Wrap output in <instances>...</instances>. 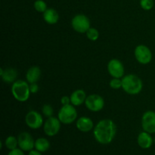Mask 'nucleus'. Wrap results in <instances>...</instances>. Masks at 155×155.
Masks as SVG:
<instances>
[{"mask_svg":"<svg viewBox=\"0 0 155 155\" xmlns=\"http://www.w3.org/2000/svg\"><path fill=\"white\" fill-rule=\"evenodd\" d=\"M42 114L45 115L47 117H52L53 113H54V110H53L52 107H51L50 104H44L42 106Z\"/></svg>","mask_w":155,"mask_h":155,"instance_id":"nucleus-24","label":"nucleus"},{"mask_svg":"<svg viewBox=\"0 0 155 155\" xmlns=\"http://www.w3.org/2000/svg\"><path fill=\"white\" fill-rule=\"evenodd\" d=\"M28 155H42L40 151H37V150H31V151L29 152Z\"/></svg>","mask_w":155,"mask_h":155,"instance_id":"nucleus-29","label":"nucleus"},{"mask_svg":"<svg viewBox=\"0 0 155 155\" xmlns=\"http://www.w3.org/2000/svg\"><path fill=\"white\" fill-rule=\"evenodd\" d=\"M142 126L144 131L152 134L155 133V112L148 110L145 112L142 118Z\"/></svg>","mask_w":155,"mask_h":155,"instance_id":"nucleus-8","label":"nucleus"},{"mask_svg":"<svg viewBox=\"0 0 155 155\" xmlns=\"http://www.w3.org/2000/svg\"><path fill=\"white\" fill-rule=\"evenodd\" d=\"M85 104L86 107L91 111L98 112L104 108V101L101 95L92 94L86 97Z\"/></svg>","mask_w":155,"mask_h":155,"instance_id":"nucleus-6","label":"nucleus"},{"mask_svg":"<svg viewBox=\"0 0 155 155\" xmlns=\"http://www.w3.org/2000/svg\"><path fill=\"white\" fill-rule=\"evenodd\" d=\"M39 86H38L36 83H31V84L30 85V90L31 93H36V92L39 91Z\"/></svg>","mask_w":155,"mask_h":155,"instance_id":"nucleus-26","label":"nucleus"},{"mask_svg":"<svg viewBox=\"0 0 155 155\" xmlns=\"http://www.w3.org/2000/svg\"><path fill=\"white\" fill-rule=\"evenodd\" d=\"M77 128L83 133H88L91 131L94 127L92 120L87 117H81L77 120Z\"/></svg>","mask_w":155,"mask_h":155,"instance_id":"nucleus-14","label":"nucleus"},{"mask_svg":"<svg viewBox=\"0 0 155 155\" xmlns=\"http://www.w3.org/2000/svg\"><path fill=\"white\" fill-rule=\"evenodd\" d=\"M135 57L142 64H149L152 60V53L150 48L145 45H139L135 49Z\"/></svg>","mask_w":155,"mask_h":155,"instance_id":"nucleus-7","label":"nucleus"},{"mask_svg":"<svg viewBox=\"0 0 155 155\" xmlns=\"http://www.w3.org/2000/svg\"><path fill=\"white\" fill-rule=\"evenodd\" d=\"M25 122L30 128L36 130V129L40 128L42 126L43 119H42V116L39 112L31 110L26 115Z\"/></svg>","mask_w":155,"mask_h":155,"instance_id":"nucleus-11","label":"nucleus"},{"mask_svg":"<svg viewBox=\"0 0 155 155\" xmlns=\"http://www.w3.org/2000/svg\"><path fill=\"white\" fill-rule=\"evenodd\" d=\"M58 118L64 124H71L77 120V111L73 104L63 105L58 114Z\"/></svg>","mask_w":155,"mask_h":155,"instance_id":"nucleus-4","label":"nucleus"},{"mask_svg":"<svg viewBox=\"0 0 155 155\" xmlns=\"http://www.w3.org/2000/svg\"><path fill=\"white\" fill-rule=\"evenodd\" d=\"M18 146L24 151H30L35 148V142L30 133L23 132L18 136Z\"/></svg>","mask_w":155,"mask_h":155,"instance_id":"nucleus-12","label":"nucleus"},{"mask_svg":"<svg viewBox=\"0 0 155 155\" xmlns=\"http://www.w3.org/2000/svg\"><path fill=\"white\" fill-rule=\"evenodd\" d=\"M107 71L114 78L120 79L124 75V64L117 59H111L107 64Z\"/></svg>","mask_w":155,"mask_h":155,"instance_id":"nucleus-10","label":"nucleus"},{"mask_svg":"<svg viewBox=\"0 0 155 155\" xmlns=\"http://www.w3.org/2000/svg\"><path fill=\"white\" fill-rule=\"evenodd\" d=\"M41 77V70L39 67L33 66L31 67L27 71L26 74V78L29 83H35L39 80Z\"/></svg>","mask_w":155,"mask_h":155,"instance_id":"nucleus-17","label":"nucleus"},{"mask_svg":"<svg viewBox=\"0 0 155 155\" xmlns=\"http://www.w3.org/2000/svg\"><path fill=\"white\" fill-rule=\"evenodd\" d=\"M73 29L77 33H84L90 28V21L84 15H77L73 18L71 21Z\"/></svg>","mask_w":155,"mask_h":155,"instance_id":"nucleus-5","label":"nucleus"},{"mask_svg":"<svg viewBox=\"0 0 155 155\" xmlns=\"http://www.w3.org/2000/svg\"><path fill=\"white\" fill-rule=\"evenodd\" d=\"M154 0H140V6L145 11H149L154 7Z\"/></svg>","mask_w":155,"mask_h":155,"instance_id":"nucleus-23","label":"nucleus"},{"mask_svg":"<svg viewBox=\"0 0 155 155\" xmlns=\"http://www.w3.org/2000/svg\"><path fill=\"white\" fill-rule=\"evenodd\" d=\"M117 127L114 123L109 119L99 121L94 129V137L100 144L107 145L113 141L116 135Z\"/></svg>","mask_w":155,"mask_h":155,"instance_id":"nucleus-1","label":"nucleus"},{"mask_svg":"<svg viewBox=\"0 0 155 155\" xmlns=\"http://www.w3.org/2000/svg\"><path fill=\"white\" fill-rule=\"evenodd\" d=\"M137 142L138 145L142 148H143V149H148V148H151L153 142H154V140H153L152 137L150 135V133L144 131L142 133H139V135L138 136Z\"/></svg>","mask_w":155,"mask_h":155,"instance_id":"nucleus-15","label":"nucleus"},{"mask_svg":"<svg viewBox=\"0 0 155 155\" xmlns=\"http://www.w3.org/2000/svg\"><path fill=\"white\" fill-rule=\"evenodd\" d=\"M43 19L47 24H55L59 21V15L54 8H48L43 13Z\"/></svg>","mask_w":155,"mask_h":155,"instance_id":"nucleus-18","label":"nucleus"},{"mask_svg":"<svg viewBox=\"0 0 155 155\" xmlns=\"http://www.w3.org/2000/svg\"><path fill=\"white\" fill-rule=\"evenodd\" d=\"M12 93L17 101H27L30 98V86L24 80H17L12 84Z\"/></svg>","mask_w":155,"mask_h":155,"instance_id":"nucleus-3","label":"nucleus"},{"mask_svg":"<svg viewBox=\"0 0 155 155\" xmlns=\"http://www.w3.org/2000/svg\"><path fill=\"white\" fill-rule=\"evenodd\" d=\"M33 5H34V8L40 13H44L48 9L46 3L43 0H36V1H35Z\"/></svg>","mask_w":155,"mask_h":155,"instance_id":"nucleus-22","label":"nucleus"},{"mask_svg":"<svg viewBox=\"0 0 155 155\" xmlns=\"http://www.w3.org/2000/svg\"><path fill=\"white\" fill-rule=\"evenodd\" d=\"M61 102L63 105H67V104H71V98L68 96H63L61 98Z\"/></svg>","mask_w":155,"mask_h":155,"instance_id":"nucleus-28","label":"nucleus"},{"mask_svg":"<svg viewBox=\"0 0 155 155\" xmlns=\"http://www.w3.org/2000/svg\"><path fill=\"white\" fill-rule=\"evenodd\" d=\"M50 148V143L45 138H39L35 142V148L40 152H45Z\"/></svg>","mask_w":155,"mask_h":155,"instance_id":"nucleus-19","label":"nucleus"},{"mask_svg":"<svg viewBox=\"0 0 155 155\" xmlns=\"http://www.w3.org/2000/svg\"><path fill=\"white\" fill-rule=\"evenodd\" d=\"M8 155H24V153L23 152V150H21V148L20 149L16 148V149L12 150Z\"/></svg>","mask_w":155,"mask_h":155,"instance_id":"nucleus-27","label":"nucleus"},{"mask_svg":"<svg viewBox=\"0 0 155 155\" xmlns=\"http://www.w3.org/2000/svg\"><path fill=\"white\" fill-rule=\"evenodd\" d=\"M0 75H1L2 79L5 83H15V80L18 77V71L12 68H6L5 70H3L2 68H1L0 69Z\"/></svg>","mask_w":155,"mask_h":155,"instance_id":"nucleus-13","label":"nucleus"},{"mask_svg":"<svg viewBox=\"0 0 155 155\" xmlns=\"http://www.w3.org/2000/svg\"><path fill=\"white\" fill-rule=\"evenodd\" d=\"M110 86L114 89H119L122 87V80L120 78H113L110 82Z\"/></svg>","mask_w":155,"mask_h":155,"instance_id":"nucleus-25","label":"nucleus"},{"mask_svg":"<svg viewBox=\"0 0 155 155\" xmlns=\"http://www.w3.org/2000/svg\"><path fill=\"white\" fill-rule=\"evenodd\" d=\"M142 81L135 74H128L122 78V88L129 95H137L142 90Z\"/></svg>","mask_w":155,"mask_h":155,"instance_id":"nucleus-2","label":"nucleus"},{"mask_svg":"<svg viewBox=\"0 0 155 155\" xmlns=\"http://www.w3.org/2000/svg\"><path fill=\"white\" fill-rule=\"evenodd\" d=\"M70 98L71 104L74 106H79L85 102L86 99V94L83 89H77L72 92Z\"/></svg>","mask_w":155,"mask_h":155,"instance_id":"nucleus-16","label":"nucleus"},{"mask_svg":"<svg viewBox=\"0 0 155 155\" xmlns=\"http://www.w3.org/2000/svg\"><path fill=\"white\" fill-rule=\"evenodd\" d=\"M86 36L91 41H96L99 37V33L94 27H90L86 32Z\"/></svg>","mask_w":155,"mask_h":155,"instance_id":"nucleus-21","label":"nucleus"},{"mask_svg":"<svg viewBox=\"0 0 155 155\" xmlns=\"http://www.w3.org/2000/svg\"><path fill=\"white\" fill-rule=\"evenodd\" d=\"M44 132L48 136H54L58 133L61 129V121L58 118L50 117L44 124Z\"/></svg>","mask_w":155,"mask_h":155,"instance_id":"nucleus-9","label":"nucleus"},{"mask_svg":"<svg viewBox=\"0 0 155 155\" xmlns=\"http://www.w3.org/2000/svg\"><path fill=\"white\" fill-rule=\"evenodd\" d=\"M5 146L7 147L8 149L12 151V150L16 149L17 147H18V139L16 137H15V136H10L5 139Z\"/></svg>","mask_w":155,"mask_h":155,"instance_id":"nucleus-20","label":"nucleus"}]
</instances>
